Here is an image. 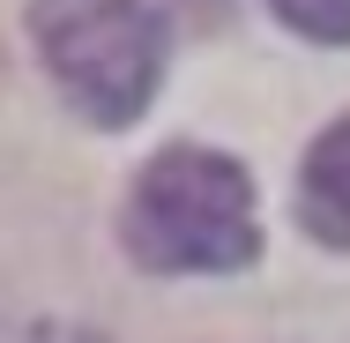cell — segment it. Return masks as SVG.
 <instances>
[{
  "label": "cell",
  "mask_w": 350,
  "mask_h": 343,
  "mask_svg": "<svg viewBox=\"0 0 350 343\" xmlns=\"http://www.w3.org/2000/svg\"><path fill=\"white\" fill-rule=\"evenodd\" d=\"M120 246L149 276H239L261 262L254 172L209 142H164L120 202Z\"/></svg>",
  "instance_id": "1"
},
{
  "label": "cell",
  "mask_w": 350,
  "mask_h": 343,
  "mask_svg": "<svg viewBox=\"0 0 350 343\" xmlns=\"http://www.w3.org/2000/svg\"><path fill=\"white\" fill-rule=\"evenodd\" d=\"M23 30L68 112H82L97 135L135 127L164 90L172 30L149 0H30Z\"/></svg>",
  "instance_id": "2"
},
{
  "label": "cell",
  "mask_w": 350,
  "mask_h": 343,
  "mask_svg": "<svg viewBox=\"0 0 350 343\" xmlns=\"http://www.w3.org/2000/svg\"><path fill=\"white\" fill-rule=\"evenodd\" d=\"M298 231L328 254H350V112H336L298 157Z\"/></svg>",
  "instance_id": "3"
},
{
  "label": "cell",
  "mask_w": 350,
  "mask_h": 343,
  "mask_svg": "<svg viewBox=\"0 0 350 343\" xmlns=\"http://www.w3.org/2000/svg\"><path fill=\"white\" fill-rule=\"evenodd\" d=\"M269 15L306 45H350V0H269Z\"/></svg>",
  "instance_id": "4"
},
{
  "label": "cell",
  "mask_w": 350,
  "mask_h": 343,
  "mask_svg": "<svg viewBox=\"0 0 350 343\" xmlns=\"http://www.w3.org/2000/svg\"><path fill=\"white\" fill-rule=\"evenodd\" d=\"M194 8H209V15H224V8H231V0H194Z\"/></svg>",
  "instance_id": "5"
}]
</instances>
